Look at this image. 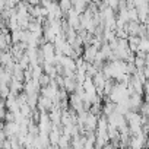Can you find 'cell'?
I'll return each mask as SVG.
<instances>
[{"label": "cell", "mask_w": 149, "mask_h": 149, "mask_svg": "<svg viewBox=\"0 0 149 149\" xmlns=\"http://www.w3.org/2000/svg\"><path fill=\"white\" fill-rule=\"evenodd\" d=\"M98 51H100V48L98 47H95L94 44H91V45H86L85 47V53H84V58L86 60V61H89V63H94L95 61V58H97V54H98Z\"/></svg>", "instance_id": "6da1fadb"}, {"label": "cell", "mask_w": 149, "mask_h": 149, "mask_svg": "<svg viewBox=\"0 0 149 149\" xmlns=\"http://www.w3.org/2000/svg\"><path fill=\"white\" fill-rule=\"evenodd\" d=\"M98 118H100V116H97V114H94V113L89 111V114H88V117L85 120V130H97V127H98Z\"/></svg>", "instance_id": "7a4b0ae2"}, {"label": "cell", "mask_w": 149, "mask_h": 149, "mask_svg": "<svg viewBox=\"0 0 149 149\" xmlns=\"http://www.w3.org/2000/svg\"><path fill=\"white\" fill-rule=\"evenodd\" d=\"M134 64H136V67H137L139 70L145 69V67H146V57L136 54V57H134Z\"/></svg>", "instance_id": "3957f363"}, {"label": "cell", "mask_w": 149, "mask_h": 149, "mask_svg": "<svg viewBox=\"0 0 149 149\" xmlns=\"http://www.w3.org/2000/svg\"><path fill=\"white\" fill-rule=\"evenodd\" d=\"M51 79H53V78L50 76V74L44 72V73L41 74V76H40V79H38V81H40L41 88H42V86H48V85H50V82H51Z\"/></svg>", "instance_id": "277c9868"}, {"label": "cell", "mask_w": 149, "mask_h": 149, "mask_svg": "<svg viewBox=\"0 0 149 149\" xmlns=\"http://www.w3.org/2000/svg\"><path fill=\"white\" fill-rule=\"evenodd\" d=\"M108 6L118 13V9H120V0H108Z\"/></svg>", "instance_id": "5b68a950"}, {"label": "cell", "mask_w": 149, "mask_h": 149, "mask_svg": "<svg viewBox=\"0 0 149 149\" xmlns=\"http://www.w3.org/2000/svg\"><path fill=\"white\" fill-rule=\"evenodd\" d=\"M26 2H28L29 5H32V6H38V5H41V0H26Z\"/></svg>", "instance_id": "8992f818"}, {"label": "cell", "mask_w": 149, "mask_h": 149, "mask_svg": "<svg viewBox=\"0 0 149 149\" xmlns=\"http://www.w3.org/2000/svg\"><path fill=\"white\" fill-rule=\"evenodd\" d=\"M145 94H149V79L145 82Z\"/></svg>", "instance_id": "52a82bcc"}, {"label": "cell", "mask_w": 149, "mask_h": 149, "mask_svg": "<svg viewBox=\"0 0 149 149\" xmlns=\"http://www.w3.org/2000/svg\"><path fill=\"white\" fill-rule=\"evenodd\" d=\"M92 2H94V3H97V5H100V3H102V2H104V0H92Z\"/></svg>", "instance_id": "ba28073f"}, {"label": "cell", "mask_w": 149, "mask_h": 149, "mask_svg": "<svg viewBox=\"0 0 149 149\" xmlns=\"http://www.w3.org/2000/svg\"><path fill=\"white\" fill-rule=\"evenodd\" d=\"M146 146H149V134H148V139H146Z\"/></svg>", "instance_id": "9c48e42d"}]
</instances>
